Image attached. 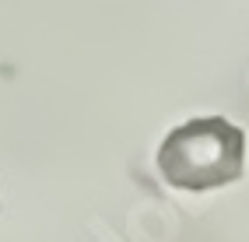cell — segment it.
Segmentation results:
<instances>
[{"label":"cell","instance_id":"1","mask_svg":"<svg viewBox=\"0 0 249 242\" xmlns=\"http://www.w3.org/2000/svg\"><path fill=\"white\" fill-rule=\"evenodd\" d=\"M158 169L169 186L190 193L235 183L246 169V134L225 116L190 120L161 140Z\"/></svg>","mask_w":249,"mask_h":242}]
</instances>
